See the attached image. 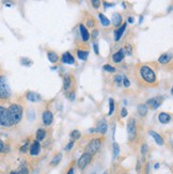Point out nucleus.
Listing matches in <instances>:
<instances>
[{
  "instance_id": "obj_1",
  "label": "nucleus",
  "mask_w": 173,
  "mask_h": 174,
  "mask_svg": "<svg viewBox=\"0 0 173 174\" xmlns=\"http://www.w3.org/2000/svg\"><path fill=\"white\" fill-rule=\"evenodd\" d=\"M138 75L140 77L141 81H143L145 85H156V82H157L155 71L147 65H141L139 68Z\"/></svg>"
},
{
  "instance_id": "obj_2",
  "label": "nucleus",
  "mask_w": 173,
  "mask_h": 174,
  "mask_svg": "<svg viewBox=\"0 0 173 174\" xmlns=\"http://www.w3.org/2000/svg\"><path fill=\"white\" fill-rule=\"evenodd\" d=\"M22 114H24V109L22 106L19 104H12L11 106L8 108V117H9V121L11 126L18 124L22 121Z\"/></svg>"
},
{
  "instance_id": "obj_3",
  "label": "nucleus",
  "mask_w": 173,
  "mask_h": 174,
  "mask_svg": "<svg viewBox=\"0 0 173 174\" xmlns=\"http://www.w3.org/2000/svg\"><path fill=\"white\" fill-rule=\"evenodd\" d=\"M12 94L8 78L5 75H0V100H7Z\"/></svg>"
},
{
  "instance_id": "obj_4",
  "label": "nucleus",
  "mask_w": 173,
  "mask_h": 174,
  "mask_svg": "<svg viewBox=\"0 0 173 174\" xmlns=\"http://www.w3.org/2000/svg\"><path fill=\"white\" fill-rule=\"evenodd\" d=\"M102 148V139L99 138H96V139L91 140L88 143V145L85 146V153H88L90 155H94L101 150Z\"/></svg>"
},
{
  "instance_id": "obj_5",
  "label": "nucleus",
  "mask_w": 173,
  "mask_h": 174,
  "mask_svg": "<svg viewBox=\"0 0 173 174\" xmlns=\"http://www.w3.org/2000/svg\"><path fill=\"white\" fill-rule=\"evenodd\" d=\"M127 134H128V140L134 141L137 136V125L135 119H129L127 122Z\"/></svg>"
},
{
  "instance_id": "obj_6",
  "label": "nucleus",
  "mask_w": 173,
  "mask_h": 174,
  "mask_svg": "<svg viewBox=\"0 0 173 174\" xmlns=\"http://www.w3.org/2000/svg\"><path fill=\"white\" fill-rule=\"evenodd\" d=\"M0 126L5 127V128L12 127L10 124L9 117H8V108H5L2 105H0Z\"/></svg>"
},
{
  "instance_id": "obj_7",
  "label": "nucleus",
  "mask_w": 173,
  "mask_h": 174,
  "mask_svg": "<svg viewBox=\"0 0 173 174\" xmlns=\"http://www.w3.org/2000/svg\"><path fill=\"white\" fill-rule=\"evenodd\" d=\"M92 161V155L88 154V153H83L82 155H81L80 157H79L78 161H77V167L79 168V169L83 170L87 165H89V163Z\"/></svg>"
},
{
  "instance_id": "obj_8",
  "label": "nucleus",
  "mask_w": 173,
  "mask_h": 174,
  "mask_svg": "<svg viewBox=\"0 0 173 174\" xmlns=\"http://www.w3.org/2000/svg\"><path fill=\"white\" fill-rule=\"evenodd\" d=\"M162 100H164V99H162L161 96H157V97L150 98L145 105H147V106H149V107H151L153 110H156V109H157L158 107L162 104Z\"/></svg>"
},
{
  "instance_id": "obj_9",
  "label": "nucleus",
  "mask_w": 173,
  "mask_h": 174,
  "mask_svg": "<svg viewBox=\"0 0 173 174\" xmlns=\"http://www.w3.org/2000/svg\"><path fill=\"white\" fill-rule=\"evenodd\" d=\"M42 121L45 126H49L54 121V114L50 110H45L42 114Z\"/></svg>"
},
{
  "instance_id": "obj_10",
  "label": "nucleus",
  "mask_w": 173,
  "mask_h": 174,
  "mask_svg": "<svg viewBox=\"0 0 173 174\" xmlns=\"http://www.w3.org/2000/svg\"><path fill=\"white\" fill-rule=\"evenodd\" d=\"M40 152H41V144H40L39 141L34 140L32 142V144L29 146V154L31 156H37L40 154Z\"/></svg>"
},
{
  "instance_id": "obj_11",
  "label": "nucleus",
  "mask_w": 173,
  "mask_h": 174,
  "mask_svg": "<svg viewBox=\"0 0 173 174\" xmlns=\"http://www.w3.org/2000/svg\"><path fill=\"white\" fill-rule=\"evenodd\" d=\"M125 56H126V54H125L124 49L121 48L120 50H118V51L112 54V61H113L114 63H120V62H122L123 60H124Z\"/></svg>"
},
{
  "instance_id": "obj_12",
  "label": "nucleus",
  "mask_w": 173,
  "mask_h": 174,
  "mask_svg": "<svg viewBox=\"0 0 173 174\" xmlns=\"http://www.w3.org/2000/svg\"><path fill=\"white\" fill-rule=\"evenodd\" d=\"M61 62L63 64H75V59L72 56V54L68 51L64 52L61 57Z\"/></svg>"
},
{
  "instance_id": "obj_13",
  "label": "nucleus",
  "mask_w": 173,
  "mask_h": 174,
  "mask_svg": "<svg viewBox=\"0 0 173 174\" xmlns=\"http://www.w3.org/2000/svg\"><path fill=\"white\" fill-rule=\"evenodd\" d=\"M126 26H127V24L125 23V24H123L120 28H118L116 31H114V41L116 42H119L121 40V37H122L124 31L126 30Z\"/></svg>"
},
{
  "instance_id": "obj_14",
  "label": "nucleus",
  "mask_w": 173,
  "mask_h": 174,
  "mask_svg": "<svg viewBox=\"0 0 173 174\" xmlns=\"http://www.w3.org/2000/svg\"><path fill=\"white\" fill-rule=\"evenodd\" d=\"M79 31H80V35H81V39H82L83 42H88L89 39H90V33L89 31L87 30L85 26L82 24L79 25Z\"/></svg>"
},
{
  "instance_id": "obj_15",
  "label": "nucleus",
  "mask_w": 173,
  "mask_h": 174,
  "mask_svg": "<svg viewBox=\"0 0 173 174\" xmlns=\"http://www.w3.org/2000/svg\"><path fill=\"white\" fill-rule=\"evenodd\" d=\"M171 120V115L167 112H160L158 114V121H159L161 124H168Z\"/></svg>"
},
{
  "instance_id": "obj_16",
  "label": "nucleus",
  "mask_w": 173,
  "mask_h": 174,
  "mask_svg": "<svg viewBox=\"0 0 173 174\" xmlns=\"http://www.w3.org/2000/svg\"><path fill=\"white\" fill-rule=\"evenodd\" d=\"M95 131H97V133L102 134V135H105L106 131H107V123H106L105 120L99 121V124H97L96 129H95Z\"/></svg>"
},
{
  "instance_id": "obj_17",
  "label": "nucleus",
  "mask_w": 173,
  "mask_h": 174,
  "mask_svg": "<svg viewBox=\"0 0 173 174\" xmlns=\"http://www.w3.org/2000/svg\"><path fill=\"white\" fill-rule=\"evenodd\" d=\"M149 134H150V136H152V137L154 138V140H155V142L158 144V145H164V138H162L159 134H157L156 131H154V130H150Z\"/></svg>"
},
{
  "instance_id": "obj_18",
  "label": "nucleus",
  "mask_w": 173,
  "mask_h": 174,
  "mask_svg": "<svg viewBox=\"0 0 173 174\" xmlns=\"http://www.w3.org/2000/svg\"><path fill=\"white\" fill-rule=\"evenodd\" d=\"M26 98L29 100V102H39V100H41V96L39 95L37 93H34V92H31L29 91L28 93L26 94Z\"/></svg>"
},
{
  "instance_id": "obj_19",
  "label": "nucleus",
  "mask_w": 173,
  "mask_h": 174,
  "mask_svg": "<svg viewBox=\"0 0 173 174\" xmlns=\"http://www.w3.org/2000/svg\"><path fill=\"white\" fill-rule=\"evenodd\" d=\"M171 59H172V56H171V54H168V52H166V54H162L161 56L158 58V62L161 64H168L169 62L171 61Z\"/></svg>"
},
{
  "instance_id": "obj_20",
  "label": "nucleus",
  "mask_w": 173,
  "mask_h": 174,
  "mask_svg": "<svg viewBox=\"0 0 173 174\" xmlns=\"http://www.w3.org/2000/svg\"><path fill=\"white\" fill-rule=\"evenodd\" d=\"M110 23H111V24L113 25V26H116V27H119V26H120L121 23H122V16H121V14L114 13L113 15H112Z\"/></svg>"
},
{
  "instance_id": "obj_21",
  "label": "nucleus",
  "mask_w": 173,
  "mask_h": 174,
  "mask_svg": "<svg viewBox=\"0 0 173 174\" xmlns=\"http://www.w3.org/2000/svg\"><path fill=\"white\" fill-rule=\"evenodd\" d=\"M46 130L45 129H43V128H40V129H37L36 130V133H35V138H36V141H42V140H44L45 139V137H46Z\"/></svg>"
},
{
  "instance_id": "obj_22",
  "label": "nucleus",
  "mask_w": 173,
  "mask_h": 174,
  "mask_svg": "<svg viewBox=\"0 0 173 174\" xmlns=\"http://www.w3.org/2000/svg\"><path fill=\"white\" fill-rule=\"evenodd\" d=\"M119 155H120V145L116 142H114L113 145H112V159L116 160Z\"/></svg>"
},
{
  "instance_id": "obj_23",
  "label": "nucleus",
  "mask_w": 173,
  "mask_h": 174,
  "mask_svg": "<svg viewBox=\"0 0 173 174\" xmlns=\"http://www.w3.org/2000/svg\"><path fill=\"white\" fill-rule=\"evenodd\" d=\"M147 111H149V107H147L145 104H141L138 106V113L140 117H142V118L147 114Z\"/></svg>"
},
{
  "instance_id": "obj_24",
  "label": "nucleus",
  "mask_w": 173,
  "mask_h": 174,
  "mask_svg": "<svg viewBox=\"0 0 173 174\" xmlns=\"http://www.w3.org/2000/svg\"><path fill=\"white\" fill-rule=\"evenodd\" d=\"M47 58L51 63H56L59 61V56L55 51H47Z\"/></svg>"
},
{
  "instance_id": "obj_25",
  "label": "nucleus",
  "mask_w": 173,
  "mask_h": 174,
  "mask_svg": "<svg viewBox=\"0 0 173 174\" xmlns=\"http://www.w3.org/2000/svg\"><path fill=\"white\" fill-rule=\"evenodd\" d=\"M71 85H72V77H71L70 75H65V77H64V80H63L64 91H67V90L71 88Z\"/></svg>"
},
{
  "instance_id": "obj_26",
  "label": "nucleus",
  "mask_w": 173,
  "mask_h": 174,
  "mask_svg": "<svg viewBox=\"0 0 173 174\" xmlns=\"http://www.w3.org/2000/svg\"><path fill=\"white\" fill-rule=\"evenodd\" d=\"M99 20H101V24L103 25L104 27H109L110 25H111V23H110V20L108 19V17H106L104 14L99 13Z\"/></svg>"
},
{
  "instance_id": "obj_27",
  "label": "nucleus",
  "mask_w": 173,
  "mask_h": 174,
  "mask_svg": "<svg viewBox=\"0 0 173 174\" xmlns=\"http://www.w3.org/2000/svg\"><path fill=\"white\" fill-rule=\"evenodd\" d=\"M62 159V154L61 153H58L56 156H54V158L51 159L50 161V165L51 167H56V165H58L60 163V161H61Z\"/></svg>"
},
{
  "instance_id": "obj_28",
  "label": "nucleus",
  "mask_w": 173,
  "mask_h": 174,
  "mask_svg": "<svg viewBox=\"0 0 173 174\" xmlns=\"http://www.w3.org/2000/svg\"><path fill=\"white\" fill-rule=\"evenodd\" d=\"M89 56V51H85V50H78L77 51V57H78L80 60H87V58H88Z\"/></svg>"
},
{
  "instance_id": "obj_29",
  "label": "nucleus",
  "mask_w": 173,
  "mask_h": 174,
  "mask_svg": "<svg viewBox=\"0 0 173 174\" xmlns=\"http://www.w3.org/2000/svg\"><path fill=\"white\" fill-rule=\"evenodd\" d=\"M70 136H71V138H72V140H74V141H76V140H78L79 138L81 137V134H80V131L79 130H73L72 133L70 134Z\"/></svg>"
},
{
  "instance_id": "obj_30",
  "label": "nucleus",
  "mask_w": 173,
  "mask_h": 174,
  "mask_svg": "<svg viewBox=\"0 0 173 174\" xmlns=\"http://www.w3.org/2000/svg\"><path fill=\"white\" fill-rule=\"evenodd\" d=\"M20 63H22V65H25V66H31L33 64V62L31 61L30 59H28V58H26V57H25V58H22V59H20Z\"/></svg>"
},
{
  "instance_id": "obj_31",
  "label": "nucleus",
  "mask_w": 173,
  "mask_h": 174,
  "mask_svg": "<svg viewBox=\"0 0 173 174\" xmlns=\"http://www.w3.org/2000/svg\"><path fill=\"white\" fill-rule=\"evenodd\" d=\"M103 70L105 71V72H108V73H114V72H116V68L111 66L110 64H105V65L103 66Z\"/></svg>"
},
{
  "instance_id": "obj_32",
  "label": "nucleus",
  "mask_w": 173,
  "mask_h": 174,
  "mask_svg": "<svg viewBox=\"0 0 173 174\" xmlns=\"http://www.w3.org/2000/svg\"><path fill=\"white\" fill-rule=\"evenodd\" d=\"M114 111V100L113 98H109V112H108V115H111Z\"/></svg>"
},
{
  "instance_id": "obj_33",
  "label": "nucleus",
  "mask_w": 173,
  "mask_h": 174,
  "mask_svg": "<svg viewBox=\"0 0 173 174\" xmlns=\"http://www.w3.org/2000/svg\"><path fill=\"white\" fill-rule=\"evenodd\" d=\"M27 151H29V142L28 141H27L22 146H20V148H19L20 153H26Z\"/></svg>"
},
{
  "instance_id": "obj_34",
  "label": "nucleus",
  "mask_w": 173,
  "mask_h": 174,
  "mask_svg": "<svg viewBox=\"0 0 173 174\" xmlns=\"http://www.w3.org/2000/svg\"><path fill=\"white\" fill-rule=\"evenodd\" d=\"M123 49H124V51H125V54H128V56H130V54H132V52H133L132 45H129V44H128V45L125 46Z\"/></svg>"
},
{
  "instance_id": "obj_35",
  "label": "nucleus",
  "mask_w": 173,
  "mask_h": 174,
  "mask_svg": "<svg viewBox=\"0 0 173 174\" xmlns=\"http://www.w3.org/2000/svg\"><path fill=\"white\" fill-rule=\"evenodd\" d=\"M18 173H19V174H29V170H28V168H27V165H22Z\"/></svg>"
},
{
  "instance_id": "obj_36",
  "label": "nucleus",
  "mask_w": 173,
  "mask_h": 174,
  "mask_svg": "<svg viewBox=\"0 0 173 174\" xmlns=\"http://www.w3.org/2000/svg\"><path fill=\"white\" fill-rule=\"evenodd\" d=\"M122 83H123V85H124L125 88H128L129 85H130V81H129V79L127 78V77H123V78H122Z\"/></svg>"
},
{
  "instance_id": "obj_37",
  "label": "nucleus",
  "mask_w": 173,
  "mask_h": 174,
  "mask_svg": "<svg viewBox=\"0 0 173 174\" xmlns=\"http://www.w3.org/2000/svg\"><path fill=\"white\" fill-rule=\"evenodd\" d=\"M122 78L123 77L121 76V75H116V76H114V82L116 83V85H121V83H122Z\"/></svg>"
},
{
  "instance_id": "obj_38",
  "label": "nucleus",
  "mask_w": 173,
  "mask_h": 174,
  "mask_svg": "<svg viewBox=\"0 0 173 174\" xmlns=\"http://www.w3.org/2000/svg\"><path fill=\"white\" fill-rule=\"evenodd\" d=\"M91 3H92V5H93V8H94V9H99V7H101V1H99V0H92V1H91Z\"/></svg>"
},
{
  "instance_id": "obj_39",
  "label": "nucleus",
  "mask_w": 173,
  "mask_h": 174,
  "mask_svg": "<svg viewBox=\"0 0 173 174\" xmlns=\"http://www.w3.org/2000/svg\"><path fill=\"white\" fill-rule=\"evenodd\" d=\"M147 151H149V146H147V144H142V146H141V154L145 155L147 153Z\"/></svg>"
},
{
  "instance_id": "obj_40",
  "label": "nucleus",
  "mask_w": 173,
  "mask_h": 174,
  "mask_svg": "<svg viewBox=\"0 0 173 174\" xmlns=\"http://www.w3.org/2000/svg\"><path fill=\"white\" fill-rule=\"evenodd\" d=\"M127 114H128V111H127V109L125 108H122V110H121V118H125V117H127Z\"/></svg>"
},
{
  "instance_id": "obj_41",
  "label": "nucleus",
  "mask_w": 173,
  "mask_h": 174,
  "mask_svg": "<svg viewBox=\"0 0 173 174\" xmlns=\"http://www.w3.org/2000/svg\"><path fill=\"white\" fill-rule=\"evenodd\" d=\"M74 143H75V141L74 140H72V141H70V143L67 144V145L65 146V151H70V150H72V148L74 146Z\"/></svg>"
},
{
  "instance_id": "obj_42",
  "label": "nucleus",
  "mask_w": 173,
  "mask_h": 174,
  "mask_svg": "<svg viewBox=\"0 0 173 174\" xmlns=\"http://www.w3.org/2000/svg\"><path fill=\"white\" fill-rule=\"evenodd\" d=\"M99 30H96V29H94V30L92 31V34H91V37H92V39H96L97 35H99Z\"/></svg>"
},
{
  "instance_id": "obj_43",
  "label": "nucleus",
  "mask_w": 173,
  "mask_h": 174,
  "mask_svg": "<svg viewBox=\"0 0 173 174\" xmlns=\"http://www.w3.org/2000/svg\"><path fill=\"white\" fill-rule=\"evenodd\" d=\"M5 142L0 139V154H2V153H3V148H5Z\"/></svg>"
},
{
  "instance_id": "obj_44",
  "label": "nucleus",
  "mask_w": 173,
  "mask_h": 174,
  "mask_svg": "<svg viewBox=\"0 0 173 174\" xmlns=\"http://www.w3.org/2000/svg\"><path fill=\"white\" fill-rule=\"evenodd\" d=\"M88 26L94 27V19H93V18H89L88 19Z\"/></svg>"
},
{
  "instance_id": "obj_45",
  "label": "nucleus",
  "mask_w": 173,
  "mask_h": 174,
  "mask_svg": "<svg viewBox=\"0 0 173 174\" xmlns=\"http://www.w3.org/2000/svg\"><path fill=\"white\" fill-rule=\"evenodd\" d=\"M93 48H94V52H95V54H99V45H97L96 43L93 44Z\"/></svg>"
},
{
  "instance_id": "obj_46",
  "label": "nucleus",
  "mask_w": 173,
  "mask_h": 174,
  "mask_svg": "<svg viewBox=\"0 0 173 174\" xmlns=\"http://www.w3.org/2000/svg\"><path fill=\"white\" fill-rule=\"evenodd\" d=\"M9 152H10V146L8 145V144H5V148H3V153H2V154H5V153H9Z\"/></svg>"
},
{
  "instance_id": "obj_47",
  "label": "nucleus",
  "mask_w": 173,
  "mask_h": 174,
  "mask_svg": "<svg viewBox=\"0 0 173 174\" xmlns=\"http://www.w3.org/2000/svg\"><path fill=\"white\" fill-rule=\"evenodd\" d=\"M136 170H137V172H139L141 170V163H140V160H138L137 161V168H136Z\"/></svg>"
},
{
  "instance_id": "obj_48",
  "label": "nucleus",
  "mask_w": 173,
  "mask_h": 174,
  "mask_svg": "<svg viewBox=\"0 0 173 174\" xmlns=\"http://www.w3.org/2000/svg\"><path fill=\"white\" fill-rule=\"evenodd\" d=\"M75 97H76V95H75V92L73 91L72 93H71V95H70V99H71V100H74Z\"/></svg>"
},
{
  "instance_id": "obj_49",
  "label": "nucleus",
  "mask_w": 173,
  "mask_h": 174,
  "mask_svg": "<svg viewBox=\"0 0 173 174\" xmlns=\"http://www.w3.org/2000/svg\"><path fill=\"white\" fill-rule=\"evenodd\" d=\"M104 5H105V9H107L108 7H113V3H108V2H104Z\"/></svg>"
},
{
  "instance_id": "obj_50",
  "label": "nucleus",
  "mask_w": 173,
  "mask_h": 174,
  "mask_svg": "<svg viewBox=\"0 0 173 174\" xmlns=\"http://www.w3.org/2000/svg\"><path fill=\"white\" fill-rule=\"evenodd\" d=\"M127 22H128V23H130V24H134V22H135V18H134V17H132V16H130V17H128V20H127Z\"/></svg>"
},
{
  "instance_id": "obj_51",
  "label": "nucleus",
  "mask_w": 173,
  "mask_h": 174,
  "mask_svg": "<svg viewBox=\"0 0 173 174\" xmlns=\"http://www.w3.org/2000/svg\"><path fill=\"white\" fill-rule=\"evenodd\" d=\"M147 169H145V174H149V170H150V163H147Z\"/></svg>"
},
{
  "instance_id": "obj_52",
  "label": "nucleus",
  "mask_w": 173,
  "mask_h": 174,
  "mask_svg": "<svg viewBox=\"0 0 173 174\" xmlns=\"http://www.w3.org/2000/svg\"><path fill=\"white\" fill-rule=\"evenodd\" d=\"M66 174H74V168H71L70 170L67 171V173Z\"/></svg>"
},
{
  "instance_id": "obj_53",
  "label": "nucleus",
  "mask_w": 173,
  "mask_h": 174,
  "mask_svg": "<svg viewBox=\"0 0 173 174\" xmlns=\"http://www.w3.org/2000/svg\"><path fill=\"white\" fill-rule=\"evenodd\" d=\"M154 168H155V169H158V168H159V163H155V165H154Z\"/></svg>"
},
{
  "instance_id": "obj_54",
  "label": "nucleus",
  "mask_w": 173,
  "mask_h": 174,
  "mask_svg": "<svg viewBox=\"0 0 173 174\" xmlns=\"http://www.w3.org/2000/svg\"><path fill=\"white\" fill-rule=\"evenodd\" d=\"M10 174H19V173H18L17 171H11L10 172Z\"/></svg>"
},
{
  "instance_id": "obj_55",
  "label": "nucleus",
  "mask_w": 173,
  "mask_h": 174,
  "mask_svg": "<svg viewBox=\"0 0 173 174\" xmlns=\"http://www.w3.org/2000/svg\"><path fill=\"white\" fill-rule=\"evenodd\" d=\"M95 131V128H90L89 129V133H94Z\"/></svg>"
},
{
  "instance_id": "obj_56",
  "label": "nucleus",
  "mask_w": 173,
  "mask_h": 174,
  "mask_svg": "<svg viewBox=\"0 0 173 174\" xmlns=\"http://www.w3.org/2000/svg\"><path fill=\"white\" fill-rule=\"evenodd\" d=\"M142 20H143V17H142V16H141V17H140V19H139V22H140V24H141V23H142Z\"/></svg>"
},
{
  "instance_id": "obj_57",
  "label": "nucleus",
  "mask_w": 173,
  "mask_h": 174,
  "mask_svg": "<svg viewBox=\"0 0 173 174\" xmlns=\"http://www.w3.org/2000/svg\"><path fill=\"white\" fill-rule=\"evenodd\" d=\"M103 174H108V173H107V172H105V173H103Z\"/></svg>"
},
{
  "instance_id": "obj_58",
  "label": "nucleus",
  "mask_w": 173,
  "mask_h": 174,
  "mask_svg": "<svg viewBox=\"0 0 173 174\" xmlns=\"http://www.w3.org/2000/svg\"><path fill=\"white\" fill-rule=\"evenodd\" d=\"M92 174H95V173H92Z\"/></svg>"
}]
</instances>
